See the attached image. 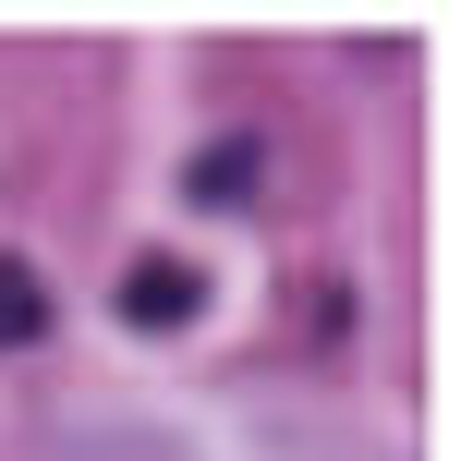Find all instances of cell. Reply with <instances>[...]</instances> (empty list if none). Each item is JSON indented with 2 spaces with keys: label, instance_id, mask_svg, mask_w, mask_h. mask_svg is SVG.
<instances>
[{
  "label": "cell",
  "instance_id": "obj_1",
  "mask_svg": "<svg viewBox=\"0 0 461 461\" xmlns=\"http://www.w3.org/2000/svg\"><path fill=\"white\" fill-rule=\"evenodd\" d=\"M110 303H122L134 328H183V316H194V267H183V255H134V267L110 279Z\"/></svg>",
  "mask_w": 461,
  "mask_h": 461
},
{
  "label": "cell",
  "instance_id": "obj_2",
  "mask_svg": "<svg viewBox=\"0 0 461 461\" xmlns=\"http://www.w3.org/2000/svg\"><path fill=\"white\" fill-rule=\"evenodd\" d=\"M49 328V292H37V267H13V255H0V352H24Z\"/></svg>",
  "mask_w": 461,
  "mask_h": 461
}]
</instances>
